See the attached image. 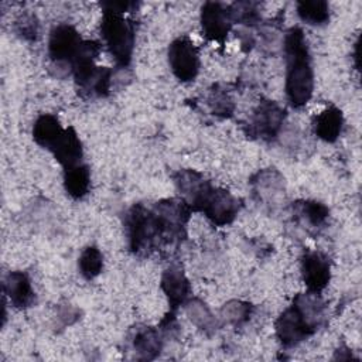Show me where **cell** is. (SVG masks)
I'll use <instances>...</instances> for the list:
<instances>
[{
	"mask_svg": "<svg viewBox=\"0 0 362 362\" xmlns=\"http://www.w3.org/2000/svg\"><path fill=\"white\" fill-rule=\"evenodd\" d=\"M283 52L286 58V96L291 107L301 109L313 96L314 72L307 40L300 27H291L286 31Z\"/></svg>",
	"mask_w": 362,
	"mask_h": 362,
	"instance_id": "obj_1",
	"label": "cell"
},
{
	"mask_svg": "<svg viewBox=\"0 0 362 362\" xmlns=\"http://www.w3.org/2000/svg\"><path fill=\"white\" fill-rule=\"evenodd\" d=\"M325 304L320 293L297 294L276 320L274 329L279 342L284 348H293L317 332L324 324Z\"/></svg>",
	"mask_w": 362,
	"mask_h": 362,
	"instance_id": "obj_2",
	"label": "cell"
},
{
	"mask_svg": "<svg viewBox=\"0 0 362 362\" xmlns=\"http://www.w3.org/2000/svg\"><path fill=\"white\" fill-rule=\"evenodd\" d=\"M124 225L129 238V249L136 256H147L161 246L173 245L168 230L151 206L139 202L129 208Z\"/></svg>",
	"mask_w": 362,
	"mask_h": 362,
	"instance_id": "obj_3",
	"label": "cell"
},
{
	"mask_svg": "<svg viewBox=\"0 0 362 362\" xmlns=\"http://www.w3.org/2000/svg\"><path fill=\"white\" fill-rule=\"evenodd\" d=\"M100 34L115 62L120 68H127L132 62L136 41L134 23L122 13L103 11Z\"/></svg>",
	"mask_w": 362,
	"mask_h": 362,
	"instance_id": "obj_4",
	"label": "cell"
},
{
	"mask_svg": "<svg viewBox=\"0 0 362 362\" xmlns=\"http://www.w3.org/2000/svg\"><path fill=\"white\" fill-rule=\"evenodd\" d=\"M242 208L240 199L232 195L228 189L215 187L212 182L206 188V191L199 198L195 209L197 212H202L209 222L215 226H226L230 225L238 216Z\"/></svg>",
	"mask_w": 362,
	"mask_h": 362,
	"instance_id": "obj_5",
	"label": "cell"
},
{
	"mask_svg": "<svg viewBox=\"0 0 362 362\" xmlns=\"http://www.w3.org/2000/svg\"><path fill=\"white\" fill-rule=\"evenodd\" d=\"M286 120V110L274 100L263 99L249 117L245 133L250 139L272 141L280 133Z\"/></svg>",
	"mask_w": 362,
	"mask_h": 362,
	"instance_id": "obj_6",
	"label": "cell"
},
{
	"mask_svg": "<svg viewBox=\"0 0 362 362\" xmlns=\"http://www.w3.org/2000/svg\"><path fill=\"white\" fill-rule=\"evenodd\" d=\"M168 65L174 76L181 82H192L199 72V54L195 44L187 37L175 38L167 51Z\"/></svg>",
	"mask_w": 362,
	"mask_h": 362,
	"instance_id": "obj_7",
	"label": "cell"
},
{
	"mask_svg": "<svg viewBox=\"0 0 362 362\" xmlns=\"http://www.w3.org/2000/svg\"><path fill=\"white\" fill-rule=\"evenodd\" d=\"M82 41L74 25L66 23L55 25L48 38V55L52 64L58 68H68L71 72V62L76 57Z\"/></svg>",
	"mask_w": 362,
	"mask_h": 362,
	"instance_id": "obj_8",
	"label": "cell"
},
{
	"mask_svg": "<svg viewBox=\"0 0 362 362\" xmlns=\"http://www.w3.org/2000/svg\"><path fill=\"white\" fill-rule=\"evenodd\" d=\"M199 20L204 37L223 45L233 24L228 6L218 1H206L201 7Z\"/></svg>",
	"mask_w": 362,
	"mask_h": 362,
	"instance_id": "obj_9",
	"label": "cell"
},
{
	"mask_svg": "<svg viewBox=\"0 0 362 362\" xmlns=\"http://www.w3.org/2000/svg\"><path fill=\"white\" fill-rule=\"evenodd\" d=\"M301 276L308 291L321 293L331 280V260L317 250L305 252L301 256Z\"/></svg>",
	"mask_w": 362,
	"mask_h": 362,
	"instance_id": "obj_10",
	"label": "cell"
},
{
	"mask_svg": "<svg viewBox=\"0 0 362 362\" xmlns=\"http://www.w3.org/2000/svg\"><path fill=\"white\" fill-rule=\"evenodd\" d=\"M160 287L167 297L170 305L168 313L173 314H175L177 310L185 304L191 294L189 280L185 276L182 267L178 264H171L163 272Z\"/></svg>",
	"mask_w": 362,
	"mask_h": 362,
	"instance_id": "obj_11",
	"label": "cell"
},
{
	"mask_svg": "<svg viewBox=\"0 0 362 362\" xmlns=\"http://www.w3.org/2000/svg\"><path fill=\"white\" fill-rule=\"evenodd\" d=\"M250 184L256 201L264 205H276L284 197V177L276 168L260 170L252 177Z\"/></svg>",
	"mask_w": 362,
	"mask_h": 362,
	"instance_id": "obj_12",
	"label": "cell"
},
{
	"mask_svg": "<svg viewBox=\"0 0 362 362\" xmlns=\"http://www.w3.org/2000/svg\"><path fill=\"white\" fill-rule=\"evenodd\" d=\"M48 151L59 163L62 170H66L83 163L82 141L72 126H68L66 129H64L62 134L57 139V141L52 144V147Z\"/></svg>",
	"mask_w": 362,
	"mask_h": 362,
	"instance_id": "obj_13",
	"label": "cell"
},
{
	"mask_svg": "<svg viewBox=\"0 0 362 362\" xmlns=\"http://www.w3.org/2000/svg\"><path fill=\"white\" fill-rule=\"evenodd\" d=\"M3 293L17 310L28 308L35 301V293L27 273L20 270L8 272L3 280Z\"/></svg>",
	"mask_w": 362,
	"mask_h": 362,
	"instance_id": "obj_14",
	"label": "cell"
},
{
	"mask_svg": "<svg viewBox=\"0 0 362 362\" xmlns=\"http://www.w3.org/2000/svg\"><path fill=\"white\" fill-rule=\"evenodd\" d=\"M130 345L137 359H156L164 345L163 331L153 327H137L132 334Z\"/></svg>",
	"mask_w": 362,
	"mask_h": 362,
	"instance_id": "obj_15",
	"label": "cell"
},
{
	"mask_svg": "<svg viewBox=\"0 0 362 362\" xmlns=\"http://www.w3.org/2000/svg\"><path fill=\"white\" fill-rule=\"evenodd\" d=\"M344 127V115L342 112L331 105L325 107L322 112L314 116L313 129L318 139L325 143H334L339 137Z\"/></svg>",
	"mask_w": 362,
	"mask_h": 362,
	"instance_id": "obj_16",
	"label": "cell"
},
{
	"mask_svg": "<svg viewBox=\"0 0 362 362\" xmlns=\"http://www.w3.org/2000/svg\"><path fill=\"white\" fill-rule=\"evenodd\" d=\"M64 127L59 123V119L51 113L40 115L33 126V139L34 141L45 148L49 150L57 139L62 134Z\"/></svg>",
	"mask_w": 362,
	"mask_h": 362,
	"instance_id": "obj_17",
	"label": "cell"
},
{
	"mask_svg": "<svg viewBox=\"0 0 362 362\" xmlns=\"http://www.w3.org/2000/svg\"><path fill=\"white\" fill-rule=\"evenodd\" d=\"M293 214L297 219H300L303 223L311 226V228H321L328 216L329 209L325 204L314 199H300L293 202L291 205Z\"/></svg>",
	"mask_w": 362,
	"mask_h": 362,
	"instance_id": "obj_18",
	"label": "cell"
},
{
	"mask_svg": "<svg viewBox=\"0 0 362 362\" xmlns=\"http://www.w3.org/2000/svg\"><path fill=\"white\" fill-rule=\"evenodd\" d=\"M90 187V170L85 163L64 170V188L74 199H82Z\"/></svg>",
	"mask_w": 362,
	"mask_h": 362,
	"instance_id": "obj_19",
	"label": "cell"
},
{
	"mask_svg": "<svg viewBox=\"0 0 362 362\" xmlns=\"http://www.w3.org/2000/svg\"><path fill=\"white\" fill-rule=\"evenodd\" d=\"M184 310L189 321L206 335H211L216 331L218 320L215 318V315L211 313V310L202 300L197 297L188 298L184 304Z\"/></svg>",
	"mask_w": 362,
	"mask_h": 362,
	"instance_id": "obj_20",
	"label": "cell"
},
{
	"mask_svg": "<svg viewBox=\"0 0 362 362\" xmlns=\"http://www.w3.org/2000/svg\"><path fill=\"white\" fill-rule=\"evenodd\" d=\"M300 20L310 25H324L329 21V6L324 0H301L296 6Z\"/></svg>",
	"mask_w": 362,
	"mask_h": 362,
	"instance_id": "obj_21",
	"label": "cell"
},
{
	"mask_svg": "<svg viewBox=\"0 0 362 362\" xmlns=\"http://www.w3.org/2000/svg\"><path fill=\"white\" fill-rule=\"evenodd\" d=\"M78 269L83 279L92 280L103 270V255L96 246H86L78 259Z\"/></svg>",
	"mask_w": 362,
	"mask_h": 362,
	"instance_id": "obj_22",
	"label": "cell"
},
{
	"mask_svg": "<svg viewBox=\"0 0 362 362\" xmlns=\"http://www.w3.org/2000/svg\"><path fill=\"white\" fill-rule=\"evenodd\" d=\"M206 105L212 115L218 117H230L235 110V103L225 88L221 85H214L206 96Z\"/></svg>",
	"mask_w": 362,
	"mask_h": 362,
	"instance_id": "obj_23",
	"label": "cell"
},
{
	"mask_svg": "<svg viewBox=\"0 0 362 362\" xmlns=\"http://www.w3.org/2000/svg\"><path fill=\"white\" fill-rule=\"evenodd\" d=\"M253 313V305L242 300H230L221 308V317L223 321L233 327H239L249 321Z\"/></svg>",
	"mask_w": 362,
	"mask_h": 362,
	"instance_id": "obj_24",
	"label": "cell"
},
{
	"mask_svg": "<svg viewBox=\"0 0 362 362\" xmlns=\"http://www.w3.org/2000/svg\"><path fill=\"white\" fill-rule=\"evenodd\" d=\"M232 23L243 25H255L260 20L259 3L255 1H236L228 6Z\"/></svg>",
	"mask_w": 362,
	"mask_h": 362,
	"instance_id": "obj_25",
	"label": "cell"
},
{
	"mask_svg": "<svg viewBox=\"0 0 362 362\" xmlns=\"http://www.w3.org/2000/svg\"><path fill=\"white\" fill-rule=\"evenodd\" d=\"M14 31L17 33V35H20L27 41H35L40 33V24L35 14L33 13L21 14L14 23Z\"/></svg>",
	"mask_w": 362,
	"mask_h": 362,
	"instance_id": "obj_26",
	"label": "cell"
},
{
	"mask_svg": "<svg viewBox=\"0 0 362 362\" xmlns=\"http://www.w3.org/2000/svg\"><path fill=\"white\" fill-rule=\"evenodd\" d=\"M58 320L62 324V327L74 324L76 320H79V310L71 304L61 305L58 308Z\"/></svg>",
	"mask_w": 362,
	"mask_h": 362,
	"instance_id": "obj_27",
	"label": "cell"
},
{
	"mask_svg": "<svg viewBox=\"0 0 362 362\" xmlns=\"http://www.w3.org/2000/svg\"><path fill=\"white\" fill-rule=\"evenodd\" d=\"M137 3L136 1H103L100 3V7L103 8V11H115V13H127V11H133L134 8H137Z\"/></svg>",
	"mask_w": 362,
	"mask_h": 362,
	"instance_id": "obj_28",
	"label": "cell"
}]
</instances>
